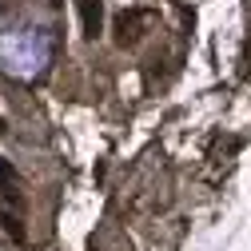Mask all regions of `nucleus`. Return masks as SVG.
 I'll list each match as a JSON object with an SVG mask.
<instances>
[{
    "label": "nucleus",
    "mask_w": 251,
    "mask_h": 251,
    "mask_svg": "<svg viewBox=\"0 0 251 251\" xmlns=\"http://www.w3.org/2000/svg\"><path fill=\"white\" fill-rule=\"evenodd\" d=\"M151 24H155V12H148V8H128V12H120V16H116V24H112L116 44H120V48L140 44V40H144V32H148Z\"/></svg>",
    "instance_id": "nucleus-1"
},
{
    "label": "nucleus",
    "mask_w": 251,
    "mask_h": 251,
    "mask_svg": "<svg viewBox=\"0 0 251 251\" xmlns=\"http://www.w3.org/2000/svg\"><path fill=\"white\" fill-rule=\"evenodd\" d=\"M0 224H4V231H8L16 243H24V224H20L16 211H0Z\"/></svg>",
    "instance_id": "nucleus-3"
},
{
    "label": "nucleus",
    "mask_w": 251,
    "mask_h": 251,
    "mask_svg": "<svg viewBox=\"0 0 251 251\" xmlns=\"http://www.w3.org/2000/svg\"><path fill=\"white\" fill-rule=\"evenodd\" d=\"M48 4H52V8H64V0H48Z\"/></svg>",
    "instance_id": "nucleus-6"
},
{
    "label": "nucleus",
    "mask_w": 251,
    "mask_h": 251,
    "mask_svg": "<svg viewBox=\"0 0 251 251\" xmlns=\"http://www.w3.org/2000/svg\"><path fill=\"white\" fill-rule=\"evenodd\" d=\"M4 196H8V203H12V207H20V203H24V200H20V192H16V187H8Z\"/></svg>",
    "instance_id": "nucleus-5"
},
{
    "label": "nucleus",
    "mask_w": 251,
    "mask_h": 251,
    "mask_svg": "<svg viewBox=\"0 0 251 251\" xmlns=\"http://www.w3.org/2000/svg\"><path fill=\"white\" fill-rule=\"evenodd\" d=\"M0 183H12V164L0 160Z\"/></svg>",
    "instance_id": "nucleus-4"
},
{
    "label": "nucleus",
    "mask_w": 251,
    "mask_h": 251,
    "mask_svg": "<svg viewBox=\"0 0 251 251\" xmlns=\"http://www.w3.org/2000/svg\"><path fill=\"white\" fill-rule=\"evenodd\" d=\"M76 8H80L84 36H88V40H96V36L104 32V4H100V0H76Z\"/></svg>",
    "instance_id": "nucleus-2"
},
{
    "label": "nucleus",
    "mask_w": 251,
    "mask_h": 251,
    "mask_svg": "<svg viewBox=\"0 0 251 251\" xmlns=\"http://www.w3.org/2000/svg\"><path fill=\"white\" fill-rule=\"evenodd\" d=\"M0 132H4V120H0Z\"/></svg>",
    "instance_id": "nucleus-7"
}]
</instances>
